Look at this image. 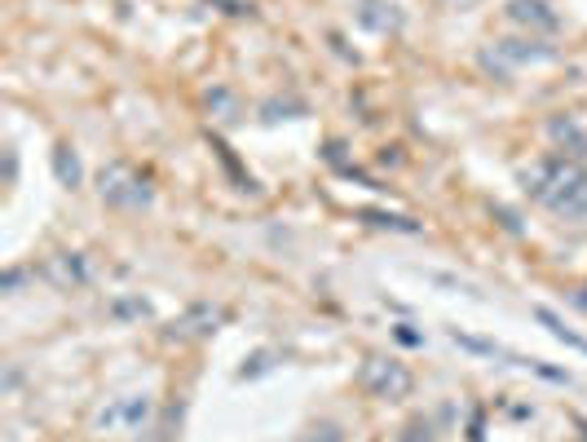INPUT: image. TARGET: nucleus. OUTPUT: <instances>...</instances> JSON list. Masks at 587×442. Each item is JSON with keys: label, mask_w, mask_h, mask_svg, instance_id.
<instances>
[{"label": "nucleus", "mask_w": 587, "mask_h": 442, "mask_svg": "<svg viewBox=\"0 0 587 442\" xmlns=\"http://www.w3.org/2000/svg\"><path fill=\"white\" fill-rule=\"evenodd\" d=\"M526 191H530V200H539V204L553 209L557 218H566V221L587 218V164L584 160L553 155V160L535 164V169L526 173Z\"/></svg>", "instance_id": "obj_1"}, {"label": "nucleus", "mask_w": 587, "mask_h": 442, "mask_svg": "<svg viewBox=\"0 0 587 442\" xmlns=\"http://www.w3.org/2000/svg\"><path fill=\"white\" fill-rule=\"evenodd\" d=\"M102 200L115 204V209H146L151 204V191H146L142 178H133L129 169L111 164V169H102Z\"/></svg>", "instance_id": "obj_2"}, {"label": "nucleus", "mask_w": 587, "mask_h": 442, "mask_svg": "<svg viewBox=\"0 0 587 442\" xmlns=\"http://www.w3.org/2000/svg\"><path fill=\"white\" fill-rule=\"evenodd\" d=\"M358 381H363V390L372 399H402L411 390V372L402 363H389V359H372Z\"/></svg>", "instance_id": "obj_3"}, {"label": "nucleus", "mask_w": 587, "mask_h": 442, "mask_svg": "<svg viewBox=\"0 0 587 442\" xmlns=\"http://www.w3.org/2000/svg\"><path fill=\"white\" fill-rule=\"evenodd\" d=\"M508 13H513L517 22H535V27H548V31L557 27V13H553L544 0H513Z\"/></svg>", "instance_id": "obj_4"}, {"label": "nucleus", "mask_w": 587, "mask_h": 442, "mask_svg": "<svg viewBox=\"0 0 587 442\" xmlns=\"http://www.w3.org/2000/svg\"><path fill=\"white\" fill-rule=\"evenodd\" d=\"M358 18H363V27H372V31H393V27L402 22V18L393 13V4H385V0H363Z\"/></svg>", "instance_id": "obj_5"}, {"label": "nucleus", "mask_w": 587, "mask_h": 442, "mask_svg": "<svg viewBox=\"0 0 587 442\" xmlns=\"http://www.w3.org/2000/svg\"><path fill=\"white\" fill-rule=\"evenodd\" d=\"M553 138H557L561 147H575L570 160H587V133L575 120H557V124H553Z\"/></svg>", "instance_id": "obj_6"}, {"label": "nucleus", "mask_w": 587, "mask_h": 442, "mask_svg": "<svg viewBox=\"0 0 587 442\" xmlns=\"http://www.w3.org/2000/svg\"><path fill=\"white\" fill-rule=\"evenodd\" d=\"M499 53L513 58V62H539V58H553V49H544V44H530V49H526V40H504Z\"/></svg>", "instance_id": "obj_7"}, {"label": "nucleus", "mask_w": 587, "mask_h": 442, "mask_svg": "<svg viewBox=\"0 0 587 442\" xmlns=\"http://www.w3.org/2000/svg\"><path fill=\"white\" fill-rule=\"evenodd\" d=\"M53 279H58V288H71V283H84L89 274H84V261L80 257H58L53 261Z\"/></svg>", "instance_id": "obj_8"}, {"label": "nucleus", "mask_w": 587, "mask_h": 442, "mask_svg": "<svg viewBox=\"0 0 587 442\" xmlns=\"http://www.w3.org/2000/svg\"><path fill=\"white\" fill-rule=\"evenodd\" d=\"M53 169H58V182H62V187H80V164H75L71 147H58V151H53Z\"/></svg>", "instance_id": "obj_9"}]
</instances>
